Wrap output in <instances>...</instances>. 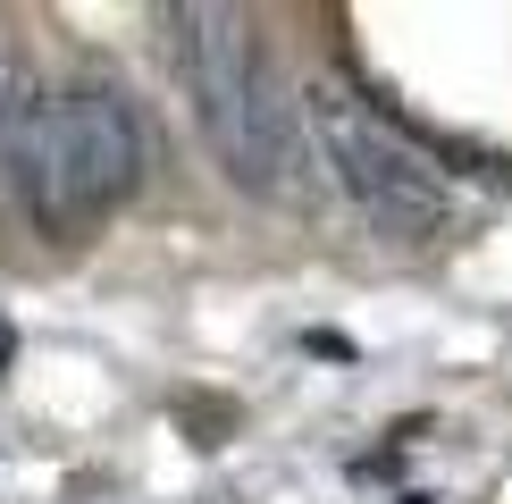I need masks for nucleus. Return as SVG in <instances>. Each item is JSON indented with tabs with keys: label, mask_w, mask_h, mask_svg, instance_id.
Here are the masks:
<instances>
[{
	"label": "nucleus",
	"mask_w": 512,
	"mask_h": 504,
	"mask_svg": "<svg viewBox=\"0 0 512 504\" xmlns=\"http://www.w3.org/2000/svg\"><path fill=\"white\" fill-rule=\"evenodd\" d=\"M177 68H185V101H194L202 143L219 152V168L244 185V194H286L294 185V110L277 93V68L261 51L244 9L227 0H202V9H177Z\"/></svg>",
	"instance_id": "1"
},
{
	"label": "nucleus",
	"mask_w": 512,
	"mask_h": 504,
	"mask_svg": "<svg viewBox=\"0 0 512 504\" xmlns=\"http://www.w3.org/2000/svg\"><path fill=\"white\" fill-rule=\"evenodd\" d=\"M303 118H311L328 168H336V185H345L353 210L370 219V236H387V244H437V236H454L462 202H454L437 152L412 135V126H395L378 101H361L353 84H336V76H319L303 93Z\"/></svg>",
	"instance_id": "2"
},
{
	"label": "nucleus",
	"mask_w": 512,
	"mask_h": 504,
	"mask_svg": "<svg viewBox=\"0 0 512 504\" xmlns=\"http://www.w3.org/2000/svg\"><path fill=\"white\" fill-rule=\"evenodd\" d=\"M143 185V118L110 76H76L51 110V194H59V236L93 227Z\"/></svg>",
	"instance_id": "3"
},
{
	"label": "nucleus",
	"mask_w": 512,
	"mask_h": 504,
	"mask_svg": "<svg viewBox=\"0 0 512 504\" xmlns=\"http://www.w3.org/2000/svg\"><path fill=\"white\" fill-rule=\"evenodd\" d=\"M0 362H9V328H0Z\"/></svg>",
	"instance_id": "4"
},
{
	"label": "nucleus",
	"mask_w": 512,
	"mask_h": 504,
	"mask_svg": "<svg viewBox=\"0 0 512 504\" xmlns=\"http://www.w3.org/2000/svg\"><path fill=\"white\" fill-rule=\"evenodd\" d=\"M403 504H429V496H403Z\"/></svg>",
	"instance_id": "5"
}]
</instances>
